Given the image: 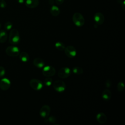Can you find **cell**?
Wrapping results in <instances>:
<instances>
[{
	"mask_svg": "<svg viewBox=\"0 0 125 125\" xmlns=\"http://www.w3.org/2000/svg\"><path fill=\"white\" fill-rule=\"evenodd\" d=\"M94 21L97 25H101L104 21V17L101 12L96 13L93 17Z\"/></svg>",
	"mask_w": 125,
	"mask_h": 125,
	"instance_id": "10",
	"label": "cell"
},
{
	"mask_svg": "<svg viewBox=\"0 0 125 125\" xmlns=\"http://www.w3.org/2000/svg\"><path fill=\"white\" fill-rule=\"evenodd\" d=\"M42 73L43 76L46 77H50L54 76L56 73L55 68L50 65L44 66L43 67Z\"/></svg>",
	"mask_w": 125,
	"mask_h": 125,
	"instance_id": "5",
	"label": "cell"
},
{
	"mask_svg": "<svg viewBox=\"0 0 125 125\" xmlns=\"http://www.w3.org/2000/svg\"><path fill=\"white\" fill-rule=\"evenodd\" d=\"M5 73V70L3 66H0V78L2 77Z\"/></svg>",
	"mask_w": 125,
	"mask_h": 125,
	"instance_id": "25",
	"label": "cell"
},
{
	"mask_svg": "<svg viewBox=\"0 0 125 125\" xmlns=\"http://www.w3.org/2000/svg\"><path fill=\"white\" fill-rule=\"evenodd\" d=\"M54 0H49V3L50 4L53 5V4L54 3Z\"/></svg>",
	"mask_w": 125,
	"mask_h": 125,
	"instance_id": "30",
	"label": "cell"
},
{
	"mask_svg": "<svg viewBox=\"0 0 125 125\" xmlns=\"http://www.w3.org/2000/svg\"><path fill=\"white\" fill-rule=\"evenodd\" d=\"M45 123H51V124H54L56 122V119L55 117L51 116L50 117H48L47 118H45Z\"/></svg>",
	"mask_w": 125,
	"mask_h": 125,
	"instance_id": "21",
	"label": "cell"
},
{
	"mask_svg": "<svg viewBox=\"0 0 125 125\" xmlns=\"http://www.w3.org/2000/svg\"><path fill=\"white\" fill-rule=\"evenodd\" d=\"M20 41V33L18 30L15 28L11 30L9 36V42L13 45H16L19 43Z\"/></svg>",
	"mask_w": 125,
	"mask_h": 125,
	"instance_id": "1",
	"label": "cell"
},
{
	"mask_svg": "<svg viewBox=\"0 0 125 125\" xmlns=\"http://www.w3.org/2000/svg\"><path fill=\"white\" fill-rule=\"evenodd\" d=\"M7 39V34L5 30H1L0 31V43H4Z\"/></svg>",
	"mask_w": 125,
	"mask_h": 125,
	"instance_id": "18",
	"label": "cell"
},
{
	"mask_svg": "<svg viewBox=\"0 0 125 125\" xmlns=\"http://www.w3.org/2000/svg\"><path fill=\"white\" fill-rule=\"evenodd\" d=\"M6 3L4 0H0V7L1 8H4L6 6Z\"/></svg>",
	"mask_w": 125,
	"mask_h": 125,
	"instance_id": "27",
	"label": "cell"
},
{
	"mask_svg": "<svg viewBox=\"0 0 125 125\" xmlns=\"http://www.w3.org/2000/svg\"><path fill=\"white\" fill-rule=\"evenodd\" d=\"M12 26H13V24L12 22L10 21H7L5 23L4 25V29L7 31L11 30L12 28Z\"/></svg>",
	"mask_w": 125,
	"mask_h": 125,
	"instance_id": "24",
	"label": "cell"
},
{
	"mask_svg": "<svg viewBox=\"0 0 125 125\" xmlns=\"http://www.w3.org/2000/svg\"><path fill=\"white\" fill-rule=\"evenodd\" d=\"M50 12L51 14L54 17H57L59 15L60 13V10L59 8L54 5H52L50 8Z\"/></svg>",
	"mask_w": 125,
	"mask_h": 125,
	"instance_id": "16",
	"label": "cell"
},
{
	"mask_svg": "<svg viewBox=\"0 0 125 125\" xmlns=\"http://www.w3.org/2000/svg\"><path fill=\"white\" fill-rule=\"evenodd\" d=\"M101 96L104 100L108 101L111 97V92L109 89H106L103 91Z\"/></svg>",
	"mask_w": 125,
	"mask_h": 125,
	"instance_id": "15",
	"label": "cell"
},
{
	"mask_svg": "<svg viewBox=\"0 0 125 125\" xmlns=\"http://www.w3.org/2000/svg\"><path fill=\"white\" fill-rule=\"evenodd\" d=\"M29 84L31 87L35 90L39 91L43 88V83L42 81L36 79H33L30 81Z\"/></svg>",
	"mask_w": 125,
	"mask_h": 125,
	"instance_id": "6",
	"label": "cell"
},
{
	"mask_svg": "<svg viewBox=\"0 0 125 125\" xmlns=\"http://www.w3.org/2000/svg\"><path fill=\"white\" fill-rule=\"evenodd\" d=\"M20 49L16 46H9L5 49V53L8 56L17 57L20 54Z\"/></svg>",
	"mask_w": 125,
	"mask_h": 125,
	"instance_id": "4",
	"label": "cell"
},
{
	"mask_svg": "<svg viewBox=\"0 0 125 125\" xmlns=\"http://www.w3.org/2000/svg\"><path fill=\"white\" fill-rule=\"evenodd\" d=\"M54 89L58 92H63L66 89V84L62 80H56L52 83Z\"/></svg>",
	"mask_w": 125,
	"mask_h": 125,
	"instance_id": "3",
	"label": "cell"
},
{
	"mask_svg": "<svg viewBox=\"0 0 125 125\" xmlns=\"http://www.w3.org/2000/svg\"><path fill=\"white\" fill-rule=\"evenodd\" d=\"M17 1L18 3L21 4H22L25 2V0H17Z\"/></svg>",
	"mask_w": 125,
	"mask_h": 125,
	"instance_id": "29",
	"label": "cell"
},
{
	"mask_svg": "<svg viewBox=\"0 0 125 125\" xmlns=\"http://www.w3.org/2000/svg\"><path fill=\"white\" fill-rule=\"evenodd\" d=\"M125 88V85L123 82H120L118 83L117 86V90L119 92H122Z\"/></svg>",
	"mask_w": 125,
	"mask_h": 125,
	"instance_id": "23",
	"label": "cell"
},
{
	"mask_svg": "<svg viewBox=\"0 0 125 125\" xmlns=\"http://www.w3.org/2000/svg\"><path fill=\"white\" fill-rule=\"evenodd\" d=\"M0 28H1V24L0 23Z\"/></svg>",
	"mask_w": 125,
	"mask_h": 125,
	"instance_id": "32",
	"label": "cell"
},
{
	"mask_svg": "<svg viewBox=\"0 0 125 125\" xmlns=\"http://www.w3.org/2000/svg\"><path fill=\"white\" fill-rule=\"evenodd\" d=\"M55 47L60 51H63L64 50L65 46L63 43L61 42H57L55 44Z\"/></svg>",
	"mask_w": 125,
	"mask_h": 125,
	"instance_id": "19",
	"label": "cell"
},
{
	"mask_svg": "<svg viewBox=\"0 0 125 125\" xmlns=\"http://www.w3.org/2000/svg\"><path fill=\"white\" fill-rule=\"evenodd\" d=\"M71 74V70L69 67H63L60 68L58 71V75L61 79L68 78Z\"/></svg>",
	"mask_w": 125,
	"mask_h": 125,
	"instance_id": "7",
	"label": "cell"
},
{
	"mask_svg": "<svg viewBox=\"0 0 125 125\" xmlns=\"http://www.w3.org/2000/svg\"><path fill=\"white\" fill-rule=\"evenodd\" d=\"M96 120L98 123L103 124L106 122L107 117L104 113L100 112L98 113L96 115Z\"/></svg>",
	"mask_w": 125,
	"mask_h": 125,
	"instance_id": "14",
	"label": "cell"
},
{
	"mask_svg": "<svg viewBox=\"0 0 125 125\" xmlns=\"http://www.w3.org/2000/svg\"><path fill=\"white\" fill-rule=\"evenodd\" d=\"M11 85L10 81L6 78H2L0 81V88L3 90H6L9 88Z\"/></svg>",
	"mask_w": 125,
	"mask_h": 125,
	"instance_id": "11",
	"label": "cell"
},
{
	"mask_svg": "<svg viewBox=\"0 0 125 125\" xmlns=\"http://www.w3.org/2000/svg\"><path fill=\"white\" fill-rule=\"evenodd\" d=\"M39 4V0H26L25 1V5L29 8H35L38 6Z\"/></svg>",
	"mask_w": 125,
	"mask_h": 125,
	"instance_id": "12",
	"label": "cell"
},
{
	"mask_svg": "<svg viewBox=\"0 0 125 125\" xmlns=\"http://www.w3.org/2000/svg\"><path fill=\"white\" fill-rule=\"evenodd\" d=\"M72 21L74 24L78 27L83 26L85 23V20L83 16L80 13H74L72 17Z\"/></svg>",
	"mask_w": 125,
	"mask_h": 125,
	"instance_id": "2",
	"label": "cell"
},
{
	"mask_svg": "<svg viewBox=\"0 0 125 125\" xmlns=\"http://www.w3.org/2000/svg\"><path fill=\"white\" fill-rule=\"evenodd\" d=\"M64 0H55V3L58 4V5H61L64 2Z\"/></svg>",
	"mask_w": 125,
	"mask_h": 125,
	"instance_id": "28",
	"label": "cell"
},
{
	"mask_svg": "<svg viewBox=\"0 0 125 125\" xmlns=\"http://www.w3.org/2000/svg\"><path fill=\"white\" fill-rule=\"evenodd\" d=\"M52 79L50 77H46L43 81V83L47 86H50L52 84Z\"/></svg>",
	"mask_w": 125,
	"mask_h": 125,
	"instance_id": "22",
	"label": "cell"
},
{
	"mask_svg": "<svg viewBox=\"0 0 125 125\" xmlns=\"http://www.w3.org/2000/svg\"><path fill=\"white\" fill-rule=\"evenodd\" d=\"M50 111L51 109L50 106L48 105L45 104L42 106L41 108L39 111V114L41 117L45 119L49 116Z\"/></svg>",
	"mask_w": 125,
	"mask_h": 125,
	"instance_id": "9",
	"label": "cell"
},
{
	"mask_svg": "<svg viewBox=\"0 0 125 125\" xmlns=\"http://www.w3.org/2000/svg\"></svg>",
	"mask_w": 125,
	"mask_h": 125,
	"instance_id": "33",
	"label": "cell"
},
{
	"mask_svg": "<svg viewBox=\"0 0 125 125\" xmlns=\"http://www.w3.org/2000/svg\"><path fill=\"white\" fill-rule=\"evenodd\" d=\"M72 71L76 75H81L83 73V69L80 66H75L73 68Z\"/></svg>",
	"mask_w": 125,
	"mask_h": 125,
	"instance_id": "20",
	"label": "cell"
},
{
	"mask_svg": "<svg viewBox=\"0 0 125 125\" xmlns=\"http://www.w3.org/2000/svg\"><path fill=\"white\" fill-rule=\"evenodd\" d=\"M122 7L124 10H125V1H124L122 4Z\"/></svg>",
	"mask_w": 125,
	"mask_h": 125,
	"instance_id": "31",
	"label": "cell"
},
{
	"mask_svg": "<svg viewBox=\"0 0 125 125\" xmlns=\"http://www.w3.org/2000/svg\"><path fill=\"white\" fill-rule=\"evenodd\" d=\"M112 85V82L110 80L107 79L105 82V85L106 88H109Z\"/></svg>",
	"mask_w": 125,
	"mask_h": 125,
	"instance_id": "26",
	"label": "cell"
},
{
	"mask_svg": "<svg viewBox=\"0 0 125 125\" xmlns=\"http://www.w3.org/2000/svg\"><path fill=\"white\" fill-rule=\"evenodd\" d=\"M33 62L35 66L39 68H43L45 65L44 61L40 58H36L34 59Z\"/></svg>",
	"mask_w": 125,
	"mask_h": 125,
	"instance_id": "13",
	"label": "cell"
},
{
	"mask_svg": "<svg viewBox=\"0 0 125 125\" xmlns=\"http://www.w3.org/2000/svg\"><path fill=\"white\" fill-rule=\"evenodd\" d=\"M64 50L66 56L69 58H74L76 56V50L75 48L72 45H68L65 47Z\"/></svg>",
	"mask_w": 125,
	"mask_h": 125,
	"instance_id": "8",
	"label": "cell"
},
{
	"mask_svg": "<svg viewBox=\"0 0 125 125\" xmlns=\"http://www.w3.org/2000/svg\"><path fill=\"white\" fill-rule=\"evenodd\" d=\"M19 57L20 60L24 62H28L29 60V55L26 52H21L20 54H19Z\"/></svg>",
	"mask_w": 125,
	"mask_h": 125,
	"instance_id": "17",
	"label": "cell"
}]
</instances>
